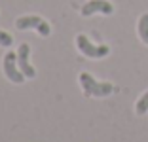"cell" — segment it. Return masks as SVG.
Listing matches in <instances>:
<instances>
[{"mask_svg":"<svg viewBox=\"0 0 148 142\" xmlns=\"http://www.w3.org/2000/svg\"><path fill=\"white\" fill-rule=\"evenodd\" d=\"M80 83L87 97H108L114 93V85L108 82H97L89 72L80 74Z\"/></svg>","mask_w":148,"mask_h":142,"instance_id":"cell-1","label":"cell"},{"mask_svg":"<svg viewBox=\"0 0 148 142\" xmlns=\"http://www.w3.org/2000/svg\"><path fill=\"white\" fill-rule=\"evenodd\" d=\"M76 46H78V49L86 57H89V59H103V57H106L110 53L108 46H95V44L89 42V38L84 36V34L76 36Z\"/></svg>","mask_w":148,"mask_h":142,"instance_id":"cell-2","label":"cell"},{"mask_svg":"<svg viewBox=\"0 0 148 142\" xmlns=\"http://www.w3.org/2000/svg\"><path fill=\"white\" fill-rule=\"evenodd\" d=\"M2 66H4V74L8 76L10 82H13V83H23L25 82L27 76L21 72V68H19V65H17V53H13V51L6 53Z\"/></svg>","mask_w":148,"mask_h":142,"instance_id":"cell-3","label":"cell"},{"mask_svg":"<svg viewBox=\"0 0 148 142\" xmlns=\"http://www.w3.org/2000/svg\"><path fill=\"white\" fill-rule=\"evenodd\" d=\"M15 27H17L19 30L36 29L42 36H49V32H51L49 25L44 21L42 17H38V15H25V17H19L17 21H15Z\"/></svg>","mask_w":148,"mask_h":142,"instance_id":"cell-4","label":"cell"},{"mask_svg":"<svg viewBox=\"0 0 148 142\" xmlns=\"http://www.w3.org/2000/svg\"><path fill=\"white\" fill-rule=\"evenodd\" d=\"M31 46L29 44H21L19 46V51H17V65L21 68V72L25 74L27 78H34L36 76V70L34 66L31 65Z\"/></svg>","mask_w":148,"mask_h":142,"instance_id":"cell-5","label":"cell"},{"mask_svg":"<svg viewBox=\"0 0 148 142\" xmlns=\"http://www.w3.org/2000/svg\"><path fill=\"white\" fill-rule=\"evenodd\" d=\"M114 12V6L110 4L108 0H89L82 6V15L84 17H89L93 13H105V15H110Z\"/></svg>","mask_w":148,"mask_h":142,"instance_id":"cell-6","label":"cell"},{"mask_svg":"<svg viewBox=\"0 0 148 142\" xmlns=\"http://www.w3.org/2000/svg\"><path fill=\"white\" fill-rule=\"evenodd\" d=\"M137 30H139V36H140V40H143V42L148 46V13L140 15V19H139V25H137Z\"/></svg>","mask_w":148,"mask_h":142,"instance_id":"cell-7","label":"cell"},{"mask_svg":"<svg viewBox=\"0 0 148 142\" xmlns=\"http://www.w3.org/2000/svg\"><path fill=\"white\" fill-rule=\"evenodd\" d=\"M135 112L139 114V116H144V114L148 112V91L140 97L139 100H137V104H135Z\"/></svg>","mask_w":148,"mask_h":142,"instance_id":"cell-8","label":"cell"},{"mask_svg":"<svg viewBox=\"0 0 148 142\" xmlns=\"http://www.w3.org/2000/svg\"><path fill=\"white\" fill-rule=\"evenodd\" d=\"M13 44V38H12V34H8L6 30H0V46H6V47H10Z\"/></svg>","mask_w":148,"mask_h":142,"instance_id":"cell-9","label":"cell"}]
</instances>
